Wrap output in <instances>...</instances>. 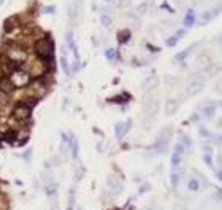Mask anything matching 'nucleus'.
Here are the masks:
<instances>
[{"label":"nucleus","instance_id":"nucleus-11","mask_svg":"<svg viewBox=\"0 0 222 210\" xmlns=\"http://www.w3.org/2000/svg\"><path fill=\"white\" fill-rule=\"evenodd\" d=\"M130 126H132V123H130V121H126V123H117V124H116V137L121 140V138H122V137L129 132Z\"/></svg>","mask_w":222,"mask_h":210},{"label":"nucleus","instance_id":"nucleus-45","mask_svg":"<svg viewBox=\"0 0 222 210\" xmlns=\"http://www.w3.org/2000/svg\"><path fill=\"white\" fill-rule=\"evenodd\" d=\"M190 120H192V121H198V115H195V113H193Z\"/></svg>","mask_w":222,"mask_h":210},{"label":"nucleus","instance_id":"nucleus-22","mask_svg":"<svg viewBox=\"0 0 222 210\" xmlns=\"http://www.w3.org/2000/svg\"><path fill=\"white\" fill-rule=\"evenodd\" d=\"M100 21H102V24L105 27H109L111 24H113V18H111V15H106V13H102Z\"/></svg>","mask_w":222,"mask_h":210},{"label":"nucleus","instance_id":"nucleus-42","mask_svg":"<svg viewBox=\"0 0 222 210\" xmlns=\"http://www.w3.org/2000/svg\"><path fill=\"white\" fill-rule=\"evenodd\" d=\"M175 210H187V208H186V205H181V204H176V205H175Z\"/></svg>","mask_w":222,"mask_h":210},{"label":"nucleus","instance_id":"nucleus-35","mask_svg":"<svg viewBox=\"0 0 222 210\" xmlns=\"http://www.w3.org/2000/svg\"><path fill=\"white\" fill-rule=\"evenodd\" d=\"M211 155H213V153H205V163H206V164L213 169L214 164H213V156H211Z\"/></svg>","mask_w":222,"mask_h":210},{"label":"nucleus","instance_id":"nucleus-7","mask_svg":"<svg viewBox=\"0 0 222 210\" xmlns=\"http://www.w3.org/2000/svg\"><path fill=\"white\" fill-rule=\"evenodd\" d=\"M202 89H203V80L202 78H200V80H192L189 85L186 86V94L187 96H195Z\"/></svg>","mask_w":222,"mask_h":210},{"label":"nucleus","instance_id":"nucleus-46","mask_svg":"<svg viewBox=\"0 0 222 210\" xmlns=\"http://www.w3.org/2000/svg\"><path fill=\"white\" fill-rule=\"evenodd\" d=\"M105 2H108V3H114V5H117V2H119V0H105Z\"/></svg>","mask_w":222,"mask_h":210},{"label":"nucleus","instance_id":"nucleus-38","mask_svg":"<svg viewBox=\"0 0 222 210\" xmlns=\"http://www.w3.org/2000/svg\"><path fill=\"white\" fill-rule=\"evenodd\" d=\"M176 40H178V37H171V38L166 40V45H168V46H175L176 45Z\"/></svg>","mask_w":222,"mask_h":210},{"label":"nucleus","instance_id":"nucleus-40","mask_svg":"<svg viewBox=\"0 0 222 210\" xmlns=\"http://www.w3.org/2000/svg\"><path fill=\"white\" fill-rule=\"evenodd\" d=\"M151 190V185L149 183H144L141 188H140V193H144V191H149Z\"/></svg>","mask_w":222,"mask_h":210},{"label":"nucleus","instance_id":"nucleus-34","mask_svg":"<svg viewBox=\"0 0 222 210\" xmlns=\"http://www.w3.org/2000/svg\"><path fill=\"white\" fill-rule=\"evenodd\" d=\"M73 204H75V188H70V191H68V205Z\"/></svg>","mask_w":222,"mask_h":210},{"label":"nucleus","instance_id":"nucleus-33","mask_svg":"<svg viewBox=\"0 0 222 210\" xmlns=\"http://www.w3.org/2000/svg\"><path fill=\"white\" fill-rule=\"evenodd\" d=\"M217 72H219V65H211V67L206 65V73L210 75V76H211V75H216Z\"/></svg>","mask_w":222,"mask_h":210},{"label":"nucleus","instance_id":"nucleus-31","mask_svg":"<svg viewBox=\"0 0 222 210\" xmlns=\"http://www.w3.org/2000/svg\"><path fill=\"white\" fill-rule=\"evenodd\" d=\"M179 142H181L184 146H190V145H192V140H190V137H189V135H184V134H183L181 137H179Z\"/></svg>","mask_w":222,"mask_h":210},{"label":"nucleus","instance_id":"nucleus-36","mask_svg":"<svg viewBox=\"0 0 222 210\" xmlns=\"http://www.w3.org/2000/svg\"><path fill=\"white\" fill-rule=\"evenodd\" d=\"M106 59H109V61L116 59V50H113V48H109V50H106Z\"/></svg>","mask_w":222,"mask_h":210},{"label":"nucleus","instance_id":"nucleus-26","mask_svg":"<svg viewBox=\"0 0 222 210\" xmlns=\"http://www.w3.org/2000/svg\"><path fill=\"white\" fill-rule=\"evenodd\" d=\"M181 161H183V156H181V155H178V153H173V156H171V166H173V167H179Z\"/></svg>","mask_w":222,"mask_h":210},{"label":"nucleus","instance_id":"nucleus-9","mask_svg":"<svg viewBox=\"0 0 222 210\" xmlns=\"http://www.w3.org/2000/svg\"><path fill=\"white\" fill-rule=\"evenodd\" d=\"M159 108V100L156 99H148L146 102H144V111H146L148 116H154L156 111Z\"/></svg>","mask_w":222,"mask_h":210},{"label":"nucleus","instance_id":"nucleus-29","mask_svg":"<svg viewBox=\"0 0 222 210\" xmlns=\"http://www.w3.org/2000/svg\"><path fill=\"white\" fill-rule=\"evenodd\" d=\"M184 151H186V146L181 143V142H178V143H175V148H173V153H178V155H184Z\"/></svg>","mask_w":222,"mask_h":210},{"label":"nucleus","instance_id":"nucleus-37","mask_svg":"<svg viewBox=\"0 0 222 210\" xmlns=\"http://www.w3.org/2000/svg\"><path fill=\"white\" fill-rule=\"evenodd\" d=\"M84 173H86V170L82 169V167H81V169H78V172H76V175H75V181H79L82 177H84Z\"/></svg>","mask_w":222,"mask_h":210},{"label":"nucleus","instance_id":"nucleus-23","mask_svg":"<svg viewBox=\"0 0 222 210\" xmlns=\"http://www.w3.org/2000/svg\"><path fill=\"white\" fill-rule=\"evenodd\" d=\"M217 13H219V8H214L213 11H206V13H203L202 24H203V23H206V21H210V19H213V18H214V15H217Z\"/></svg>","mask_w":222,"mask_h":210},{"label":"nucleus","instance_id":"nucleus-44","mask_svg":"<svg viewBox=\"0 0 222 210\" xmlns=\"http://www.w3.org/2000/svg\"><path fill=\"white\" fill-rule=\"evenodd\" d=\"M45 11H46V13H52L54 8H52V6H48V8H45Z\"/></svg>","mask_w":222,"mask_h":210},{"label":"nucleus","instance_id":"nucleus-2","mask_svg":"<svg viewBox=\"0 0 222 210\" xmlns=\"http://www.w3.org/2000/svg\"><path fill=\"white\" fill-rule=\"evenodd\" d=\"M173 134V128L171 126H165V128L159 132V135L156 138V148L159 153H165L166 148H168V143H170V138Z\"/></svg>","mask_w":222,"mask_h":210},{"label":"nucleus","instance_id":"nucleus-5","mask_svg":"<svg viewBox=\"0 0 222 210\" xmlns=\"http://www.w3.org/2000/svg\"><path fill=\"white\" fill-rule=\"evenodd\" d=\"M5 54L10 58L11 62H15V64H18V65H22V62L27 59L25 51L22 50V48H19V46H10Z\"/></svg>","mask_w":222,"mask_h":210},{"label":"nucleus","instance_id":"nucleus-15","mask_svg":"<svg viewBox=\"0 0 222 210\" xmlns=\"http://www.w3.org/2000/svg\"><path fill=\"white\" fill-rule=\"evenodd\" d=\"M159 85V80L156 78V76H149V78H146L143 81V89H146V91H152V89H156Z\"/></svg>","mask_w":222,"mask_h":210},{"label":"nucleus","instance_id":"nucleus-43","mask_svg":"<svg viewBox=\"0 0 222 210\" xmlns=\"http://www.w3.org/2000/svg\"><path fill=\"white\" fill-rule=\"evenodd\" d=\"M30 153H32V150H29V151H25L24 155H22V159H29V156H30Z\"/></svg>","mask_w":222,"mask_h":210},{"label":"nucleus","instance_id":"nucleus-4","mask_svg":"<svg viewBox=\"0 0 222 210\" xmlns=\"http://www.w3.org/2000/svg\"><path fill=\"white\" fill-rule=\"evenodd\" d=\"M30 115H32V108L25 102L18 103L15 107V110H13V118L18 120V121H29Z\"/></svg>","mask_w":222,"mask_h":210},{"label":"nucleus","instance_id":"nucleus-28","mask_svg":"<svg viewBox=\"0 0 222 210\" xmlns=\"http://www.w3.org/2000/svg\"><path fill=\"white\" fill-rule=\"evenodd\" d=\"M214 111H216V105H211V107H205L203 108V113L206 118H213L214 116Z\"/></svg>","mask_w":222,"mask_h":210},{"label":"nucleus","instance_id":"nucleus-39","mask_svg":"<svg viewBox=\"0 0 222 210\" xmlns=\"http://www.w3.org/2000/svg\"><path fill=\"white\" fill-rule=\"evenodd\" d=\"M190 50H192V48H189V50H186V51H183V53H179V54L176 56V59H184L186 56H187V53H189Z\"/></svg>","mask_w":222,"mask_h":210},{"label":"nucleus","instance_id":"nucleus-18","mask_svg":"<svg viewBox=\"0 0 222 210\" xmlns=\"http://www.w3.org/2000/svg\"><path fill=\"white\" fill-rule=\"evenodd\" d=\"M16 137H18V132L15 129H8L5 132V135H3V140L6 143H15L16 142Z\"/></svg>","mask_w":222,"mask_h":210},{"label":"nucleus","instance_id":"nucleus-19","mask_svg":"<svg viewBox=\"0 0 222 210\" xmlns=\"http://www.w3.org/2000/svg\"><path fill=\"white\" fill-rule=\"evenodd\" d=\"M60 64H62V68H64V72L68 75L70 73V70H68V62H67V48L64 46L62 48V54H60Z\"/></svg>","mask_w":222,"mask_h":210},{"label":"nucleus","instance_id":"nucleus-21","mask_svg":"<svg viewBox=\"0 0 222 210\" xmlns=\"http://www.w3.org/2000/svg\"><path fill=\"white\" fill-rule=\"evenodd\" d=\"M179 180H181V177H179V173H178V169L175 167V170H173V172H171V175H170L171 186H173V188H176V186L179 185Z\"/></svg>","mask_w":222,"mask_h":210},{"label":"nucleus","instance_id":"nucleus-10","mask_svg":"<svg viewBox=\"0 0 222 210\" xmlns=\"http://www.w3.org/2000/svg\"><path fill=\"white\" fill-rule=\"evenodd\" d=\"M68 146L72 148V158L75 161H78V155H79V145H78V140L75 138V135L70 132V138H68Z\"/></svg>","mask_w":222,"mask_h":210},{"label":"nucleus","instance_id":"nucleus-30","mask_svg":"<svg viewBox=\"0 0 222 210\" xmlns=\"http://www.w3.org/2000/svg\"><path fill=\"white\" fill-rule=\"evenodd\" d=\"M130 99V96L129 94H122V96H117V97H113V99H111V102H127Z\"/></svg>","mask_w":222,"mask_h":210},{"label":"nucleus","instance_id":"nucleus-13","mask_svg":"<svg viewBox=\"0 0 222 210\" xmlns=\"http://www.w3.org/2000/svg\"><path fill=\"white\" fill-rule=\"evenodd\" d=\"M45 193L48 194L49 199H54V196L57 194V183L54 180L49 181V183H45Z\"/></svg>","mask_w":222,"mask_h":210},{"label":"nucleus","instance_id":"nucleus-47","mask_svg":"<svg viewBox=\"0 0 222 210\" xmlns=\"http://www.w3.org/2000/svg\"><path fill=\"white\" fill-rule=\"evenodd\" d=\"M143 210H151V208H143Z\"/></svg>","mask_w":222,"mask_h":210},{"label":"nucleus","instance_id":"nucleus-14","mask_svg":"<svg viewBox=\"0 0 222 210\" xmlns=\"http://www.w3.org/2000/svg\"><path fill=\"white\" fill-rule=\"evenodd\" d=\"M78 15H79V0H75V2H72L70 6H68V16L73 21H76Z\"/></svg>","mask_w":222,"mask_h":210},{"label":"nucleus","instance_id":"nucleus-41","mask_svg":"<svg viewBox=\"0 0 222 210\" xmlns=\"http://www.w3.org/2000/svg\"><path fill=\"white\" fill-rule=\"evenodd\" d=\"M200 135H203V137H210V134H208V132H206V129H205V128H202V129H200Z\"/></svg>","mask_w":222,"mask_h":210},{"label":"nucleus","instance_id":"nucleus-20","mask_svg":"<svg viewBox=\"0 0 222 210\" xmlns=\"http://www.w3.org/2000/svg\"><path fill=\"white\" fill-rule=\"evenodd\" d=\"M176 110H178V102L176 100H168L166 102V107H165L166 115H173Z\"/></svg>","mask_w":222,"mask_h":210},{"label":"nucleus","instance_id":"nucleus-1","mask_svg":"<svg viewBox=\"0 0 222 210\" xmlns=\"http://www.w3.org/2000/svg\"><path fill=\"white\" fill-rule=\"evenodd\" d=\"M35 51L45 65H49L54 61V43L51 38H40L35 43Z\"/></svg>","mask_w":222,"mask_h":210},{"label":"nucleus","instance_id":"nucleus-32","mask_svg":"<svg viewBox=\"0 0 222 210\" xmlns=\"http://www.w3.org/2000/svg\"><path fill=\"white\" fill-rule=\"evenodd\" d=\"M6 103H8V94H5V93L0 91V108H3Z\"/></svg>","mask_w":222,"mask_h":210},{"label":"nucleus","instance_id":"nucleus-8","mask_svg":"<svg viewBox=\"0 0 222 210\" xmlns=\"http://www.w3.org/2000/svg\"><path fill=\"white\" fill-rule=\"evenodd\" d=\"M0 91L5 94H11L13 91H15V85L11 83L10 76H2L0 78Z\"/></svg>","mask_w":222,"mask_h":210},{"label":"nucleus","instance_id":"nucleus-27","mask_svg":"<svg viewBox=\"0 0 222 210\" xmlns=\"http://www.w3.org/2000/svg\"><path fill=\"white\" fill-rule=\"evenodd\" d=\"M193 19H195V16H193V11H189V13H187V16L184 18V26L186 27H190L193 24Z\"/></svg>","mask_w":222,"mask_h":210},{"label":"nucleus","instance_id":"nucleus-25","mask_svg":"<svg viewBox=\"0 0 222 210\" xmlns=\"http://www.w3.org/2000/svg\"><path fill=\"white\" fill-rule=\"evenodd\" d=\"M195 64L200 65V67H206V65H210V59H208L206 56H200V58L195 59Z\"/></svg>","mask_w":222,"mask_h":210},{"label":"nucleus","instance_id":"nucleus-3","mask_svg":"<svg viewBox=\"0 0 222 210\" xmlns=\"http://www.w3.org/2000/svg\"><path fill=\"white\" fill-rule=\"evenodd\" d=\"M10 80H11L13 85H15V88H22L25 85H29L30 75H29V72H25L24 68H18L10 75Z\"/></svg>","mask_w":222,"mask_h":210},{"label":"nucleus","instance_id":"nucleus-12","mask_svg":"<svg viewBox=\"0 0 222 210\" xmlns=\"http://www.w3.org/2000/svg\"><path fill=\"white\" fill-rule=\"evenodd\" d=\"M46 70V67H45V64L43 62H40V61H35L32 64V68L29 70V75L30 76H40L41 73H43Z\"/></svg>","mask_w":222,"mask_h":210},{"label":"nucleus","instance_id":"nucleus-17","mask_svg":"<svg viewBox=\"0 0 222 210\" xmlns=\"http://www.w3.org/2000/svg\"><path fill=\"white\" fill-rule=\"evenodd\" d=\"M3 27H5V32H11V30H15L16 27H18V18H16V16H13V18H10V19H6V21H5V24H3Z\"/></svg>","mask_w":222,"mask_h":210},{"label":"nucleus","instance_id":"nucleus-16","mask_svg":"<svg viewBox=\"0 0 222 210\" xmlns=\"http://www.w3.org/2000/svg\"><path fill=\"white\" fill-rule=\"evenodd\" d=\"M200 188H202V185H200V181L197 180V178H189L187 180V190L189 191H192V193H197V191H200Z\"/></svg>","mask_w":222,"mask_h":210},{"label":"nucleus","instance_id":"nucleus-24","mask_svg":"<svg viewBox=\"0 0 222 210\" xmlns=\"http://www.w3.org/2000/svg\"><path fill=\"white\" fill-rule=\"evenodd\" d=\"M117 38H119L121 43H127V41L130 40V30H122L117 33Z\"/></svg>","mask_w":222,"mask_h":210},{"label":"nucleus","instance_id":"nucleus-6","mask_svg":"<svg viewBox=\"0 0 222 210\" xmlns=\"http://www.w3.org/2000/svg\"><path fill=\"white\" fill-rule=\"evenodd\" d=\"M106 188L113 193V194H117L121 190H122V181L117 175H109L106 178Z\"/></svg>","mask_w":222,"mask_h":210},{"label":"nucleus","instance_id":"nucleus-48","mask_svg":"<svg viewBox=\"0 0 222 210\" xmlns=\"http://www.w3.org/2000/svg\"><path fill=\"white\" fill-rule=\"evenodd\" d=\"M124 2H127V0H124Z\"/></svg>","mask_w":222,"mask_h":210}]
</instances>
